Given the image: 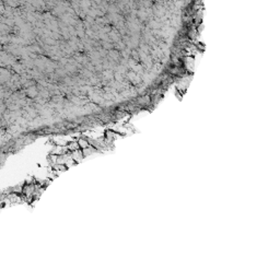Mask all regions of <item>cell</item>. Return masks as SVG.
Wrapping results in <instances>:
<instances>
[{
  "instance_id": "cell-2",
  "label": "cell",
  "mask_w": 280,
  "mask_h": 280,
  "mask_svg": "<svg viewBox=\"0 0 280 280\" xmlns=\"http://www.w3.org/2000/svg\"><path fill=\"white\" fill-rule=\"evenodd\" d=\"M67 149H68V151L69 152H75V151H77V150H80L79 149V146H78V142H77V140H75V141H70V142H68L67 143Z\"/></svg>"
},
{
  "instance_id": "cell-1",
  "label": "cell",
  "mask_w": 280,
  "mask_h": 280,
  "mask_svg": "<svg viewBox=\"0 0 280 280\" xmlns=\"http://www.w3.org/2000/svg\"><path fill=\"white\" fill-rule=\"evenodd\" d=\"M77 142H78V146H79L80 150H84L90 147V142H89V139H88V138H84V137L79 138V139L77 140Z\"/></svg>"
}]
</instances>
